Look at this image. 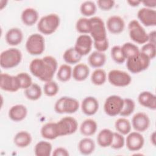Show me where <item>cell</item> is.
<instances>
[{
  "mask_svg": "<svg viewBox=\"0 0 156 156\" xmlns=\"http://www.w3.org/2000/svg\"><path fill=\"white\" fill-rule=\"evenodd\" d=\"M22 53L15 48L4 50L0 55V66L4 69H11L17 66L22 60Z\"/></svg>",
  "mask_w": 156,
  "mask_h": 156,
  "instance_id": "7a4b0ae2",
  "label": "cell"
},
{
  "mask_svg": "<svg viewBox=\"0 0 156 156\" xmlns=\"http://www.w3.org/2000/svg\"><path fill=\"white\" fill-rule=\"evenodd\" d=\"M121 48L123 55L126 58V60L127 58L138 54L140 52L138 47L136 44L130 42H126L124 43L121 46Z\"/></svg>",
  "mask_w": 156,
  "mask_h": 156,
  "instance_id": "8d00e7d4",
  "label": "cell"
},
{
  "mask_svg": "<svg viewBox=\"0 0 156 156\" xmlns=\"http://www.w3.org/2000/svg\"><path fill=\"white\" fill-rule=\"evenodd\" d=\"M25 46L29 54L32 55H41L45 49L44 38L40 34H32L27 38Z\"/></svg>",
  "mask_w": 156,
  "mask_h": 156,
  "instance_id": "8992f818",
  "label": "cell"
},
{
  "mask_svg": "<svg viewBox=\"0 0 156 156\" xmlns=\"http://www.w3.org/2000/svg\"><path fill=\"white\" fill-rule=\"evenodd\" d=\"M93 46L97 51L104 52L108 49L109 47V42L108 38L103 41L93 42Z\"/></svg>",
  "mask_w": 156,
  "mask_h": 156,
  "instance_id": "bcb514c9",
  "label": "cell"
},
{
  "mask_svg": "<svg viewBox=\"0 0 156 156\" xmlns=\"http://www.w3.org/2000/svg\"><path fill=\"white\" fill-rule=\"evenodd\" d=\"M73 69L68 64H63L60 66L57 73V79L62 82H66L72 77Z\"/></svg>",
  "mask_w": 156,
  "mask_h": 156,
  "instance_id": "836d02e7",
  "label": "cell"
},
{
  "mask_svg": "<svg viewBox=\"0 0 156 156\" xmlns=\"http://www.w3.org/2000/svg\"><path fill=\"white\" fill-rule=\"evenodd\" d=\"M79 108V101L73 98L62 96L55 103L54 110L58 114H72L76 113Z\"/></svg>",
  "mask_w": 156,
  "mask_h": 156,
  "instance_id": "5b68a950",
  "label": "cell"
},
{
  "mask_svg": "<svg viewBox=\"0 0 156 156\" xmlns=\"http://www.w3.org/2000/svg\"><path fill=\"white\" fill-rule=\"evenodd\" d=\"M57 68V61L51 55L34 58L29 64V70L32 74L44 82L52 80Z\"/></svg>",
  "mask_w": 156,
  "mask_h": 156,
  "instance_id": "6da1fadb",
  "label": "cell"
},
{
  "mask_svg": "<svg viewBox=\"0 0 156 156\" xmlns=\"http://www.w3.org/2000/svg\"><path fill=\"white\" fill-rule=\"evenodd\" d=\"M96 10L97 5L92 1H84L80 6V12L85 18L93 16L96 13Z\"/></svg>",
  "mask_w": 156,
  "mask_h": 156,
  "instance_id": "e575fe53",
  "label": "cell"
},
{
  "mask_svg": "<svg viewBox=\"0 0 156 156\" xmlns=\"http://www.w3.org/2000/svg\"><path fill=\"white\" fill-rule=\"evenodd\" d=\"M82 56L80 55L74 47L69 48L65 50L63 54L64 61L68 65H75L79 63Z\"/></svg>",
  "mask_w": 156,
  "mask_h": 156,
  "instance_id": "4dcf8cb0",
  "label": "cell"
},
{
  "mask_svg": "<svg viewBox=\"0 0 156 156\" xmlns=\"http://www.w3.org/2000/svg\"><path fill=\"white\" fill-rule=\"evenodd\" d=\"M150 122L149 116L144 112H139L133 116L131 124L135 131L143 132L148 129Z\"/></svg>",
  "mask_w": 156,
  "mask_h": 156,
  "instance_id": "2e32d148",
  "label": "cell"
},
{
  "mask_svg": "<svg viewBox=\"0 0 156 156\" xmlns=\"http://www.w3.org/2000/svg\"><path fill=\"white\" fill-rule=\"evenodd\" d=\"M151 60L141 51L126 60V67L132 74L140 73L148 68Z\"/></svg>",
  "mask_w": 156,
  "mask_h": 156,
  "instance_id": "277c9868",
  "label": "cell"
},
{
  "mask_svg": "<svg viewBox=\"0 0 156 156\" xmlns=\"http://www.w3.org/2000/svg\"><path fill=\"white\" fill-rule=\"evenodd\" d=\"M147 35H148V41L147 42L155 44V43H156V41H155V38H156L155 30H152L149 34H147Z\"/></svg>",
  "mask_w": 156,
  "mask_h": 156,
  "instance_id": "681fc988",
  "label": "cell"
},
{
  "mask_svg": "<svg viewBox=\"0 0 156 156\" xmlns=\"http://www.w3.org/2000/svg\"><path fill=\"white\" fill-rule=\"evenodd\" d=\"M129 35L135 43L144 44L148 41L147 33L136 20H131L128 24Z\"/></svg>",
  "mask_w": 156,
  "mask_h": 156,
  "instance_id": "52a82bcc",
  "label": "cell"
},
{
  "mask_svg": "<svg viewBox=\"0 0 156 156\" xmlns=\"http://www.w3.org/2000/svg\"><path fill=\"white\" fill-rule=\"evenodd\" d=\"M91 23L90 36L93 42L101 41L107 39L105 25L102 18L99 16H93L90 18Z\"/></svg>",
  "mask_w": 156,
  "mask_h": 156,
  "instance_id": "ba28073f",
  "label": "cell"
},
{
  "mask_svg": "<svg viewBox=\"0 0 156 156\" xmlns=\"http://www.w3.org/2000/svg\"><path fill=\"white\" fill-rule=\"evenodd\" d=\"M115 2L113 0H98L97 1L98 7L103 11H108L115 5Z\"/></svg>",
  "mask_w": 156,
  "mask_h": 156,
  "instance_id": "f6af8a7d",
  "label": "cell"
},
{
  "mask_svg": "<svg viewBox=\"0 0 156 156\" xmlns=\"http://www.w3.org/2000/svg\"><path fill=\"white\" fill-rule=\"evenodd\" d=\"M115 127L117 132L123 135H126L131 132L132 124L128 119L122 117L116 120Z\"/></svg>",
  "mask_w": 156,
  "mask_h": 156,
  "instance_id": "1f68e13d",
  "label": "cell"
},
{
  "mask_svg": "<svg viewBox=\"0 0 156 156\" xmlns=\"http://www.w3.org/2000/svg\"><path fill=\"white\" fill-rule=\"evenodd\" d=\"M95 147L94 140L88 137L81 139L78 143V149L80 153L85 155L91 154L94 152Z\"/></svg>",
  "mask_w": 156,
  "mask_h": 156,
  "instance_id": "f1b7e54d",
  "label": "cell"
},
{
  "mask_svg": "<svg viewBox=\"0 0 156 156\" xmlns=\"http://www.w3.org/2000/svg\"><path fill=\"white\" fill-rule=\"evenodd\" d=\"M141 3L144 6V7L154 9L156 7V1L155 0H149L141 1Z\"/></svg>",
  "mask_w": 156,
  "mask_h": 156,
  "instance_id": "c3c4849f",
  "label": "cell"
},
{
  "mask_svg": "<svg viewBox=\"0 0 156 156\" xmlns=\"http://www.w3.org/2000/svg\"><path fill=\"white\" fill-rule=\"evenodd\" d=\"M59 136L69 135L74 133L78 128L77 120L72 116H65L56 122Z\"/></svg>",
  "mask_w": 156,
  "mask_h": 156,
  "instance_id": "30bf717a",
  "label": "cell"
},
{
  "mask_svg": "<svg viewBox=\"0 0 156 156\" xmlns=\"http://www.w3.org/2000/svg\"><path fill=\"white\" fill-rule=\"evenodd\" d=\"M107 78L105 71L102 68L96 69L91 75V81L93 84L100 86L103 85Z\"/></svg>",
  "mask_w": 156,
  "mask_h": 156,
  "instance_id": "d590c367",
  "label": "cell"
},
{
  "mask_svg": "<svg viewBox=\"0 0 156 156\" xmlns=\"http://www.w3.org/2000/svg\"><path fill=\"white\" fill-rule=\"evenodd\" d=\"M89 65L94 68H100L106 62V55L104 52L97 51L91 52L88 58Z\"/></svg>",
  "mask_w": 156,
  "mask_h": 156,
  "instance_id": "d4e9b609",
  "label": "cell"
},
{
  "mask_svg": "<svg viewBox=\"0 0 156 156\" xmlns=\"http://www.w3.org/2000/svg\"><path fill=\"white\" fill-rule=\"evenodd\" d=\"M76 30L81 34H90L91 30V23L90 18L82 17L77 20L76 23Z\"/></svg>",
  "mask_w": 156,
  "mask_h": 156,
  "instance_id": "74e56055",
  "label": "cell"
},
{
  "mask_svg": "<svg viewBox=\"0 0 156 156\" xmlns=\"http://www.w3.org/2000/svg\"><path fill=\"white\" fill-rule=\"evenodd\" d=\"M137 17L141 24L146 27L156 26V11L154 9L141 8L137 12Z\"/></svg>",
  "mask_w": 156,
  "mask_h": 156,
  "instance_id": "9a60e30c",
  "label": "cell"
},
{
  "mask_svg": "<svg viewBox=\"0 0 156 156\" xmlns=\"http://www.w3.org/2000/svg\"><path fill=\"white\" fill-rule=\"evenodd\" d=\"M124 103L119 115L122 117H127L133 113L135 108V102L130 98H123Z\"/></svg>",
  "mask_w": 156,
  "mask_h": 156,
  "instance_id": "f35d334b",
  "label": "cell"
},
{
  "mask_svg": "<svg viewBox=\"0 0 156 156\" xmlns=\"http://www.w3.org/2000/svg\"><path fill=\"white\" fill-rule=\"evenodd\" d=\"M8 1H4V0H1L0 1V9L2 10L7 5Z\"/></svg>",
  "mask_w": 156,
  "mask_h": 156,
  "instance_id": "f5cc1de1",
  "label": "cell"
},
{
  "mask_svg": "<svg viewBox=\"0 0 156 156\" xmlns=\"http://www.w3.org/2000/svg\"><path fill=\"white\" fill-rule=\"evenodd\" d=\"M127 2L129 4L130 6L133 7H138L140 4H141V1H136V0H129V1H127Z\"/></svg>",
  "mask_w": 156,
  "mask_h": 156,
  "instance_id": "f907efd6",
  "label": "cell"
},
{
  "mask_svg": "<svg viewBox=\"0 0 156 156\" xmlns=\"http://www.w3.org/2000/svg\"><path fill=\"white\" fill-rule=\"evenodd\" d=\"M60 19L56 13H49L42 16L37 24L38 30L42 34L48 35L53 34L58 27Z\"/></svg>",
  "mask_w": 156,
  "mask_h": 156,
  "instance_id": "3957f363",
  "label": "cell"
},
{
  "mask_svg": "<svg viewBox=\"0 0 156 156\" xmlns=\"http://www.w3.org/2000/svg\"><path fill=\"white\" fill-rule=\"evenodd\" d=\"M90 74V68L83 63L76 64L73 69L72 77L77 82H82L86 80Z\"/></svg>",
  "mask_w": 156,
  "mask_h": 156,
  "instance_id": "603a6c76",
  "label": "cell"
},
{
  "mask_svg": "<svg viewBox=\"0 0 156 156\" xmlns=\"http://www.w3.org/2000/svg\"><path fill=\"white\" fill-rule=\"evenodd\" d=\"M80 106L83 114L87 116H92L96 114L98 111L99 104L96 98L93 96H87L82 100Z\"/></svg>",
  "mask_w": 156,
  "mask_h": 156,
  "instance_id": "e0dca14e",
  "label": "cell"
},
{
  "mask_svg": "<svg viewBox=\"0 0 156 156\" xmlns=\"http://www.w3.org/2000/svg\"><path fill=\"white\" fill-rule=\"evenodd\" d=\"M52 146L46 141H40L35 146L34 153L36 156H49L51 155Z\"/></svg>",
  "mask_w": 156,
  "mask_h": 156,
  "instance_id": "f546056e",
  "label": "cell"
},
{
  "mask_svg": "<svg viewBox=\"0 0 156 156\" xmlns=\"http://www.w3.org/2000/svg\"><path fill=\"white\" fill-rule=\"evenodd\" d=\"M59 90V87L57 83L52 80L45 82L43 86L44 93L49 97L55 96Z\"/></svg>",
  "mask_w": 156,
  "mask_h": 156,
  "instance_id": "ab89813d",
  "label": "cell"
},
{
  "mask_svg": "<svg viewBox=\"0 0 156 156\" xmlns=\"http://www.w3.org/2000/svg\"><path fill=\"white\" fill-rule=\"evenodd\" d=\"M30 133L25 130H21L16 133L13 138L14 144L20 148H24L29 146L32 142Z\"/></svg>",
  "mask_w": 156,
  "mask_h": 156,
  "instance_id": "484cf974",
  "label": "cell"
},
{
  "mask_svg": "<svg viewBox=\"0 0 156 156\" xmlns=\"http://www.w3.org/2000/svg\"><path fill=\"white\" fill-rule=\"evenodd\" d=\"M26 98L30 101H37L42 95V90L39 85L33 83L29 87L24 90Z\"/></svg>",
  "mask_w": 156,
  "mask_h": 156,
  "instance_id": "d6a6232c",
  "label": "cell"
},
{
  "mask_svg": "<svg viewBox=\"0 0 156 156\" xmlns=\"http://www.w3.org/2000/svg\"><path fill=\"white\" fill-rule=\"evenodd\" d=\"M150 140L151 142L152 143L153 145H155V131L152 132V133L150 136Z\"/></svg>",
  "mask_w": 156,
  "mask_h": 156,
  "instance_id": "816d5d0a",
  "label": "cell"
},
{
  "mask_svg": "<svg viewBox=\"0 0 156 156\" xmlns=\"http://www.w3.org/2000/svg\"><path fill=\"white\" fill-rule=\"evenodd\" d=\"M93 44V39L88 34H81L76 39L74 49L82 57L90 52Z\"/></svg>",
  "mask_w": 156,
  "mask_h": 156,
  "instance_id": "4fadbf2b",
  "label": "cell"
},
{
  "mask_svg": "<svg viewBox=\"0 0 156 156\" xmlns=\"http://www.w3.org/2000/svg\"><path fill=\"white\" fill-rule=\"evenodd\" d=\"M38 13L37 10L32 7H27L24 9L21 15V19L23 23L27 26H34L38 20Z\"/></svg>",
  "mask_w": 156,
  "mask_h": 156,
  "instance_id": "7402d4cb",
  "label": "cell"
},
{
  "mask_svg": "<svg viewBox=\"0 0 156 156\" xmlns=\"http://www.w3.org/2000/svg\"><path fill=\"white\" fill-rule=\"evenodd\" d=\"M97 129V122L91 118L85 119L80 126V132L82 135L85 136L93 135L96 132Z\"/></svg>",
  "mask_w": 156,
  "mask_h": 156,
  "instance_id": "83f0119b",
  "label": "cell"
},
{
  "mask_svg": "<svg viewBox=\"0 0 156 156\" xmlns=\"http://www.w3.org/2000/svg\"><path fill=\"white\" fill-rule=\"evenodd\" d=\"M123 98L118 95L109 96L105 101L104 110L109 116H115L119 115L122 106Z\"/></svg>",
  "mask_w": 156,
  "mask_h": 156,
  "instance_id": "8fae6325",
  "label": "cell"
},
{
  "mask_svg": "<svg viewBox=\"0 0 156 156\" xmlns=\"http://www.w3.org/2000/svg\"><path fill=\"white\" fill-rule=\"evenodd\" d=\"M113 136V132L108 129L101 130L97 136V143L101 147H107L110 146Z\"/></svg>",
  "mask_w": 156,
  "mask_h": 156,
  "instance_id": "4316f807",
  "label": "cell"
},
{
  "mask_svg": "<svg viewBox=\"0 0 156 156\" xmlns=\"http://www.w3.org/2000/svg\"><path fill=\"white\" fill-rule=\"evenodd\" d=\"M125 144L130 151H138L144 146V138L140 132L136 131L130 132L127 134L125 140Z\"/></svg>",
  "mask_w": 156,
  "mask_h": 156,
  "instance_id": "5bb4252c",
  "label": "cell"
},
{
  "mask_svg": "<svg viewBox=\"0 0 156 156\" xmlns=\"http://www.w3.org/2000/svg\"><path fill=\"white\" fill-rule=\"evenodd\" d=\"M125 144V138L123 135L118 132H113V136L110 147L113 149H120Z\"/></svg>",
  "mask_w": 156,
  "mask_h": 156,
  "instance_id": "ee69618b",
  "label": "cell"
},
{
  "mask_svg": "<svg viewBox=\"0 0 156 156\" xmlns=\"http://www.w3.org/2000/svg\"><path fill=\"white\" fill-rule=\"evenodd\" d=\"M20 85V89L25 90L29 87L32 83V79L30 76L24 72H21L16 75Z\"/></svg>",
  "mask_w": 156,
  "mask_h": 156,
  "instance_id": "b9f144b4",
  "label": "cell"
},
{
  "mask_svg": "<svg viewBox=\"0 0 156 156\" xmlns=\"http://www.w3.org/2000/svg\"><path fill=\"white\" fill-rule=\"evenodd\" d=\"M5 39L8 44L15 46L22 42L23 33L20 28L13 27L7 30L5 34Z\"/></svg>",
  "mask_w": 156,
  "mask_h": 156,
  "instance_id": "44dd1931",
  "label": "cell"
},
{
  "mask_svg": "<svg viewBox=\"0 0 156 156\" xmlns=\"http://www.w3.org/2000/svg\"><path fill=\"white\" fill-rule=\"evenodd\" d=\"M141 52L146 55L151 60L155 57L156 55V46L155 44L147 42L144 44L140 50Z\"/></svg>",
  "mask_w": 156,
  "mask_h": 156,
  "instance_id": "7bdbcfd3",
  "label": "cell"
},
{
  "mask_svg": "<svg viewBox=\"0 0 156 156\" xmlns=\"http://www.w3.org/2000/svg\"><path fill=\"white\" fill-rule=\"evenodd\" d=\"M52 155L53 156H68L69 154L65 147H58L54 150Z\"/></svg>",
  "mask_w": 156,
  "mask_h": 156,
  "instance_id": "7dc6e473",
  "label": "cell"
},
{
  "mask_svg": "<svg viewBox=\"0 0 156 156\" xmlns=\"http://www.w3.org/2000/svg\"><path fill=\"white\" fill-rule=\"evenodd\" d=\"M106 26L108 30L113 34L121 33L125 28V22L122 17L118 15L110 16L107 21Z\"/></svg>",
  "mask_w": 156,
  "mask_h": 156,
  "instance_id": "ac0fdd59",
  "label": "cell"
},
{
  "mask_svg": "<svg viewBox=\"0 0 156 156\" xmlns=\"http://www.w3.org/2000/svg\"><path fill=\"white\" fill-rule=\"evenodd\" d=\"M138 101L143 107L152 110L156 109V96L151 91L141 92L138 96Z\"/></svg>",
  "mask_w": 156,
  "mask_h": 156,
  "instance_id": "d6986e66",
  "label": "cell"
},
{
  "mask_svg": "<svg viewBox=\"0 0 156 156\" xmlns=\"http://www.w3.org/2000/svg\"><path fill=\"white\" fill-rule=\"evenodd\" d=\"M109 83L117 87L128 86L132 82L130 75L126 71L119 69H112L107 74Z\"/></svg>",
  "mask_w": 156,
  "mask_h": 156,
  "instance_id": "9c48e42d",
  "label": "cell"
},
{
  "mask_svg": "<svg viewBox=\"0 0 156 156\" xmlns=\"http://www.w3.org/2000/svg\"><path fill=\"white\" fill-rule=\"evenodd\" d=\"M41 135L43 138L46 140H55L59 137L56 122H49L44 124L40 130Z\"/></svg>",
  "mask_w": 156,
  "mask_h": 156,
  "instance_id": "cb8c5ba5",
  "label": "cell"
},
{
  "mask_svg": "<svg viewBox=\"0 0 156 156\" xmlns=\"http://www.w3.org/2000/svg\"><path fill=\"white\" fill-rule=\"evenodd\" d=\"M110 55L113 60L118 64H122L126 61L120 46L116 45L113 46L110 50Z\"/></svg>",
  "mask_w": 156,
  "mask_h": 156,
  "instance_id": "60d3db41",
  "label": "cell"
},
{
  "mask_svg": "<svg viewBox=\"0 0 156 156\" xmlns=\"http://www.w3.org/2000/svg\"><path fill=\"white\" fill-rule=\"evenodd\" d=\"M0 88L9 92H16L20 89L18 79L16 76L1 73L0 76Z\"/></svg>",
  "mask_w": 156,
  "mask_h": 156,
  "instance_id": "7c38bea8",
  "label": "cell"
},
{
  "mask_svg": "<svg viewBox=\"0 0 156 156\" xmlns=\"http://www.w3.org/2000/svg\"><path fill=\"white\" fill-rule=\"evenodd\" d=\"M27 115V109L23 104L13 105L9 110V118L15 122H20L24 120Z\"/></svg>",
  "mask_w": 156,
  "mask_h": 156,
  "instance_id": "ffe728a7",
  "label": "cell"
}]
</instances>
